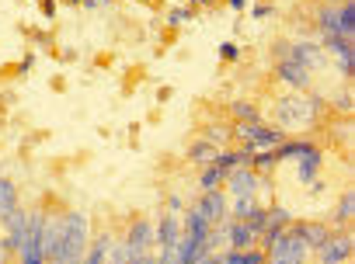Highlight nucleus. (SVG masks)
Masks as SVG:
<instances>
[{"label":"nucleus","mask_w":355,"mask_h":264,"mask_svg":"<svg viewBox=\"0 0 355 264\" xmlns=\"http://www.w3.org/2000/svg\"><path fill=\"white\" fill-rule=\"evenodd\" d=\"M324 98L320 94H289V98H282V101H275V122H279V129L286 132V129H306V125H317L320 122V115H324Z\"/></svg>","instance_id":"1"},{"label":"nucleus","mask_w":355,"mask_h":264,"mask_svg":"<svg viewBox=\"0 0 355 264\" xmlns=\"http://www.w3.org/2000/svg\"><path fill=\"white\" fill-rule=\"evenodd\" d=\"M87 243H91V219L84 212H67L63 236H60V247L49 257V264H80V257L87 254Z\"/></svg>","instance_id":"2"},{"label":"nucleus","mask_w":355,"mask_h":264,"mask_svg":"<svg viewBox=\"0 0 355 264\" xmlns=\"http://www.w3.org/2000/svg\"><path fill=\"white\" fill-rule=\"evenodd\" d=\"M313 257V250L306 247V240L296 233V226L282 229V236L265 250V264H306Z\"/></svg>","instance_id":"3"},{"label":"nucleus","mask_w":355,"mask_h":264,"mask_svg":"<svg viewBox=\"0 0 355 264\" xmlns=\"http://www.w3.org/2000/svg\"><path fill=\"white\" fill-rule=\"evenodd\" d=\"M265 188H272L268 174H258L251 167H234L223 181V191L230 198H258V191H265Z\"/></svg>","instance_id":"4"},{"label":"nucleus","mask_w":355,"mask_h":264,"mask_svg":"<svg viewBox=\"0 0 355 264\" xmlns=\"http://www.w3.org/2000/svg\"><path fill=\"white\" fill-rule=\"evenodd\" d=\"M275 56L279 60H293V63H300L310 73L327 63V53L317 42H275Z\"/></svg>","instance_id":"5"},{"label":"nucleus","mask_w":355,"mask_h":264,"mask_svg":"<svg viewBox=\"0 0 355 264\" xmlns=\"http://www.w3.org/2000/svg\"><path fill=\"white\" fill-rule=\"evenodd\" d=\"M327 56L338 60L341 77H355V39H341V35H320L317 42Z\"/></svg>","instance_id":"6"},{"label":"nucleus","mask_w":355,"mask_h":264,"mask_svg":"<svg viewBox=\"0 0 355 264\" xmlns=\"http://www.w3.org/2000/svg\"><path fill=\"white\" fill-rule=\"evenodd\" d=\"M352 250H355L352 233H348V229H338V233H331V240H327L313 257H317V264H345V261L352 257Z\"/></svg>","instance_id":"7"},{"label":"nucleus","mask_w":355,"mask_h":264,"mask_svg":"<svg viewBox=\"0 0 355 264\" xmlns=\"http://www.w3.org/2000/svg\"><path fill=\"white\" fill-rule=\"evenodd\" d=\"M122 243H125V254L129 257L150 254L153 250V222L150 219H132L129 229H125V236H122Z\"/></svg>","instance_id":"8"},{"label":"nucleus","mask_w":355,"mask_h":264,"mask_svg":"<svg viewBox=\"0 0 355 264\" xmlns=\"http://www.w3.org/2000/svg\"><path fill=\"white\" fill-rule=\"evenodd\" d=\"M28 240V212L15 209L8 219H4V236H0V243H4L8 254H18Z\"/></svg>","instance_id":"9"},{"label":"nucleus","mask_w":355,"mask_h":264,"mask_svg":"<svg viewBox=\"0 0 355 264\" xmlns=\"http://www.w3.org/2000/svg\"><path fill=\"white\" fill-rule=\"evenodd\" d=\"M275 77H279L289 91H296V94H306V91L313 87V73L303 70V67L293 63V60H275Z\"/></svg>","instance_id":"10"},{"label":"nucleus","mask_w":355,"mask_h":264,"mask_svg":"<svg viewBox=\"0 0 355 264\" xmlns=\"http://www.w3.org/2000/svg\"><path fill=\"white\" fill-rule=\"evenodd\" d=\"M196 209L206 215V222H209V226H220V222H227L230 195H227L223 188H216V191H202V195H199V202H196Z\"/></svg>","instance_id":"11"},{"label":"nucleus","mask_w":355,"mask_h":264,"mask_svg":"<svg viewBox=\"0 0 355 264\" xmlns=\"http://www.w3.org/2000/svg\"><path fill=\"white\" fill-rule=\"evenodd\" d=\"M178 236H182V215L167 209V212L157 219V226H153V247H157V250H171V247L178 243Z\"/></svg>","instance_id":"12"},{"label":"nucleus","mask_w":355,"mask_h":264,"mask_svg":"<svg viewBox=\"0 0 355 264\" xmlns=\"http://www.w3.org/2000/svg\"><path fill=\"white\" fill-rule=\"evenodd\" d=\"M293 226H296V233L306 240V247H310L313 254H317V250L331 240V233H334V229H331L327 222H320V219H293Z\"/></svg>","instance_id":"13"},{"label":"nucleus","mask_w":355,"mask_h":264,"mask_svg":"<svg viewBox=\"0 0 355 264\" xmlns=\"http://www.w3.org/2000/svg\"><path fill=\"white\" fill-rule=\"evenodd\" d=\"M293 164H296V181H300V184H310V181L324 170V150L313 143V146H310L306 153H300Z\"/></svg>","instance_id":"14"},{"label":"nucleus","mask_w":355,"mask_h":264,"mask_svg":"<svg viewBox=\"0 0 355 264\" xmlns=\"http://www.w3.org/2000/svg\"><path fill=\"white\" fill-rule=\"evenodd\" d=\"M254 243H258V233H254L248 222L227 219V247H230V250H248V247H254Z\"/></svg>","instance_id":"15"},{"label":"nucleus","mask_w":355,"mask_h":264,"mask_svg":"<svg viewBox=\"0 0 355 264\" xmlns=\"http://www.w3.org/2000/svg\"><path fill=\"white\" fill-rule=\"evenodd\" d=\"M199 254H206V240H196V236H189V233L178 236V243H174V257H178V264H192Z\"/></svg>","instance_id":"16"},{"label":"nucleus","mask_w":355,"mask_h":264,"mask_svg":"<svg viewBox=\"0 0 355 264\" xmlns=\"http://www.w3.org/2000/svg\"><path fill=\"white\" fill-rule=\"evenodd\" d=\"M352 215H355V188H345L341 198H338V205H334V215H331L334 229H348Z\"/></svg>","instance_id":"17"},{"label":"nucleus","mask_w":355,"mask_h":264,"mask_svg":"<svg viewBox=\"0 0 355 264\" xmlns=\"http://www.w3.org/2000/svg\"><path fill=\"white\" fill-rule=\"evenodd\" d=\"M213 164H216L223 174H230L234 167H248V164H251V150H244V146H241V150H230V146H227V150L216 153Z\"/></svg>","instance_id":"18"},{"label":"nucleus","mask_w":355,"mask_h":264,"mask_svg":"<svg viewBox=\"0 0 355 264\" xmlns=\"http://www.w3.org/2000/svg\"><path fill=\"white\" fill-rule=\"evenodd\" d=\"M216 153H220V150H216L213 143H206V139L199 136V139H192V143H189V153H185V157H189V160H192L196 167H209V164L216 160Z\"/></svg>","instance_id":"19"},{"label":"nucleus","mask_w":355,"mask_h":264,"mask_svg":"<svg viewBox=\"0 0 355 264\" xmlns=\"http://www.w3.org/2000/svg\"><path fill=\"white\" fill-rule=\"evenodd\" d=\"M209 229H213V226L206 222V215L192 205V209L185 212V219H182V233H189V236H196V240H206V236H209Z\"/></svg>","instance_id":"20"},{"label":"nucleus","mask_w":355,"mask_h":264,"mask_svg":"<svg viewBox=\"0 0 355 264\" xmlns=\"http://www.w3.org/2000/svg\"><path fill=\"white\" fill-rule=\"evenodd\" d=\"M108 250H112V233H101L98 240L87 243V254L80 257V264H108Z\"/></svg>","instance_id":"21"},{"label":"nucleus","mask_w":355,"mask_h":264,"mask_svg":"<svg viewBox=\"0 0 355 264\" xmlns=\"http://www.w3.org/2000/svg\"><path fill=\"white\" fill-rule=\"evenodd\" d=\"M15 209H18V184L0 174V222H4Z\"/></svg>","instance_id":"22"},{"label":"nucleus","mask_w":355,"mask_h":264,"mask_svg":"<svg viewBox=\"0 0 355 264\" xmlns=\"http://www.w3.org/2000/svg\"><path fill=\"white\" fill-rule=\"evenodd\" d=\"M220 264H265V250L258 247H248V250H223L220 254Z\"/></svg>","instance_id":"23"},{"label":"nucleus","mask_w":355,"mask_h":264,"mask_svg":"<svg viewBox=\"0 0 355 264\" xmlns=\"http://www.w3.org/2000/svg\"><path fill=\"white\" fill-rule=\"evenodd\" d=\"M310 146H313L310 139H289V136H286V139H282L272 153H275V160H279V164H286V160H296L300 153H306Z\"/></svg>","instance_id":"24"},{"label":"nucleus","mask_w":355,"mask_h":264,"mask_svg":"<svg viewBox=\"0 0 355 264\" xmlns=\"http://www.w3.org/2000/svg\"><path fill=\"white\" fill-rule=\"evenodd\" d=\"M338 35L355 39V0H341L338 4Z\"/></svg>","instance_id":"25"},{"label":"nucleus","mask_w":355,"mask_h":264,"mask_svg":"<svg viewBox=\"0 0 355 264\" xmlns=\"http://www.w3.org/2000/svg\"><path fill=\"white\" fill-rule=\"evenodd\" d=\"M317 32L320 35H338V4H324L317 11Z\"/></svg>","instance_id":"26"},{"label":"nucleus","mask_w":355,"mask_h":264,"mask_svg":"<svg viewBox=\"0 0 355 264\" xmlns=\"http://www.w3.org/2000/svg\"><path fill=\"white\" fill-rule=\"evenodd\" d=\"M230 118L234 122H261V112L251 105V101H230Z\"/></svg>","instance_id":"27"},{"label":"nucleus","mask_w":355,"mask_h":264,"mask_svg":"<svg viewBox=\"0 0 355 264\" xmlns=\"http://www.w3.org/2000/svg\"><path fill=\"white\" fill-rule=\"evenodd\" d=\"M248 167H251V170H258V174H272V170L279 167V160H275V153H272V150H254Z\"/></svg>","instance_id":"28"},{"label":"nucleus","mask_w":355,"mask_h":264,"mask_svg":"<svg viewBox=\"0 0 355 264\" xmlns=\"http://www.w3.org/2000/svg\"><path fill=\"white\" fill-rule=\"evenodd\" d=\"M223 181H227V174H223L216 164L202 167V174H199V188H202V191H216V188H223Z\"/></svg>","instance_id":"29"},{"label":"nucleus","mask_w":355,"mask_h":264,"mask_svg":"<svg viewBox=\"0 0 355 264\" xmlns=\"http://www.w3.org/2000/svg\"><path fill=\"white\" fill-rule=\"evenodd\" d=\"M202 139H206V143H213L216 150H227L234 136H230V129H227V125H206V129H202Z\"/></svg>","instance_id":"30"},{"label":"nucleus","mask_w":355,"mask_h":264,"mask_svg":"<svg viewBox=\"0 0 355 264\" xmlns=\"http://www.w3.org/2000/svg\"><path fill=\"white\" fill-rule=\"evenodd\" d=\"M258 205V198H230V209H227V219H248L251 215V209Z\"/></svg>","instance_id":"31"},{"label":"nucleus","mask_w":355,"mask_h":264,"mask_svg":"<svg viewBox=\"0 0 355 264\" xmlns=\"http://www.w3.org/2000/svg\"><path fill=\"white\" fill-rule=\"evenodd\" d=\"M244 222H248V226H251L254 233H261V229L268 226V205H261V202H258V205L251 209V215H248Z\"/></svg>","instance_id":"32"},{"label":"nucleus","mask_w":355,"mask_h":264,"mask_svg":"<svg viewBox=\"0 0 355 264\" xmlns=\"http://www.w3.org/2000/svg\"><path fill=\"white\" fill-rule=\"evenodd\" d=\"M192 8H171L167 11V28H182V25H189L192 21Z\"/></svg>","instance_id":"33"},{"label":"nucleus","mask_w":355,"mask_h":264,"mask_svg":"<svg viewBox=\"0 0 355 264\" xmlns=\"http://www.w3.org/2000/svg\"><path fill=\"white\" fill-rule=\"evenodd\" d=\"M241 56H244V49H241L237 42H223V46H220V60H223V63H241Z\"/></svg>","instance_id":"34"},{"label":"nucleus","mask_w":355,"mask_h":264,"mask_svg":"<svg viewBox=\"0 0 355 264\" xmlns=\"http://www.w3.org/2000/svg\"><path fill=\"white\" fill-rule=\"evenodd\" d=\"M334 108H338L341 115H352V112H355V94H352V91H341V94L334 98Z\"/></svg>","instance_id":"35"},{"label":"nucleus","mask_w":355,"mask_h":264,"mask_svg":"<svg viewBox=\"0 0 355 264\" xmlns=\"http://www.w3.org/2000/svg\"><path fill=\"white\" fill-rule=\"evenodd\" d=\"M39 11L46 15V21H53L56 18V0H39Z\"/></svg>","instance_id":"36"},{"label":"nucleus","mask_w":355,"mask_h":264,"mask_svg":"<svg viewBox=\"0 0 355 264\" xmlns=\"http://www.w3.org/2000/svg\"><path fill=\"white\" fill-rule=\"evenodd\" d=\"M129 264H157V254H139V257H129Z\"/></svg>","instance_id":"37"},{"label":"nucleus","mask_w":355,"mask_h":264,"mask_svg":"<svg viewBox=\"0 0 355 264\" xmlns=\"http://www.w3.org/2000/svg\"><path fill=\"white\" fill-rule=\"evenodd\" d=\"M268 15H272V4H258L251 18H254V21H261V18H268Z\"/></svg>","instance_id":"38"},{"label":"nucleus","mask_w":355,"mask_h":264,"mask_svg":"<svg viewBox=\"0 0 355 264\" xmlns=\"http://www.w3.org/2000/svg\"><path fill=\"white\" fill-rule=\"evenodd\" d=\"M192 264H220V254H199Z\"/></svg>","instance_id":"39"},{"label":"nucleus","mask_w":355,"mask_h":264,"mask_svg":"<svg viewBox=\"0 0 355 264\" xmlns=\"http://www.w3.org/2000/svg\"><path fill=\"white\" fill-rule=\"evenodd\" d=\"M167 209H171V212H182V198L171 195V198H167Z\"/></svg>","instance_id":"40"},{"label":"nucleus","mask_w":355,"mask_h":264,"mask_svg":"<svg viewBox=\"0 0 355 264\" xmlns=\"http://www.w3.org/2000/svg\"><path fill=\"white\" fill-rule=\"evenodd\" d=\"M227 4H230V11H244V8H248V0H227Z\"/></svg>","instance_id":"41"},{"label":"nucleus","mask_w":355,"mask_h":264,"mask_svg":"<svg viewBox=\"0 0 355 264\" xmlns=\"http://www.w3.org/2000/svg\"><path fill=\"white\" fill-rule=\"evenodd\" d=\"M189 4H192V8H213L216 0H189Z\"/></svg>","instance_id":"42"},{"label":"nucleus","mask_w":355,"mask_h":264,"mask_svg":"<svg viewBox=\"0 0 355 264\" xmlns=\"http://www.w3.org/2000/svg\"><path fill=\"white\" fill-rule=\"evenodd\" d=\"M56 4H84V0H56Z\"/></svg>","instance_id":"43"},{"label":"nucleus","mask_w":355,"mask_h":264,"mask_svg":"<svg viewBox=\"0 0 355 264\" xmlns=\"http://www.w3.org/2000/svg\"><path fill=\"white\" fill-rule=\"evenodd\" d=\"M327 4H341V0H327Z\"/></svg>","instance_id":"44"},{"label":"nucleus","mask_w":355,"mask_h":264,"mask_svg":"<svg viewBox=\"0 0 355 264\" xmlns=\"http://www.w3.org/2000/svg\"><path fill=\"white\" fill-rule=\"evenodd\" d=\"M32 4H39V0H32Z\"/></svg>","instance_id":"45"},{"label":"nucleus","mask_w":355,"mask_h":264,"mask_svg":"<svg viewBox=\"0 0 355 264\" xmlns=\"http://www.w3.org/2000/svg\"><path fill=\"white\" fill-rule=\"evenodd\" d=\"M108 4H112V0H108Z\"/></svg>","instance_id":"46"}]
</instances>
